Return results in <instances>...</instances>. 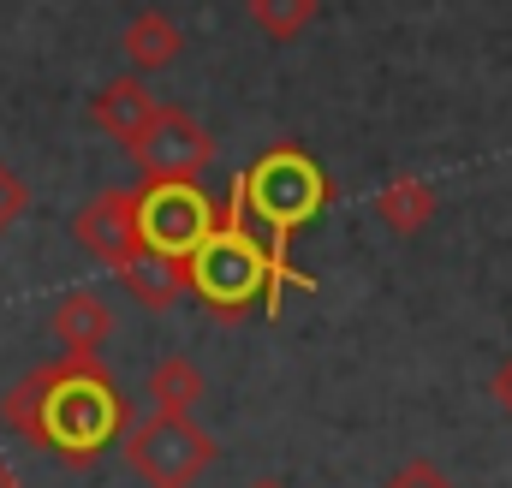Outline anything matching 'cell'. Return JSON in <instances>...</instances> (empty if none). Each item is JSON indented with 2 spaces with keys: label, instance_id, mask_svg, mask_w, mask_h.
<instances>
[{
  "label": "cell",
  "instance_id": "obj_6",
  "mask_svg": "<svg viewBox=\"0 0 512 488\" xmlns=\"http://www.w3.org/2000/svg\"><path fill=\"white\" fill-rule=\"evenodd\" d=\"M126 155L137 167V179H203L215 167V137H209V125L197 114L155 102L149 125L131 137Z\"/></svg>",
  "mask_w": 512,
  "mask_h": 488
},
{
  "label": "cell",
  "instance_id": "obj_2",
  "mask_svg": "<svg viewBox=\"0 0 512 488\" xmlns=\"http://www.w3.org/2000/svg\"><path fill=\"white\" fill-rule=\"evenodd\" d=\"M227 197L239 203V215L251 221L256 239L268 244L274 280H280V286H298V292H316V280L292 268V239H298L316 215H328V203H334L328 167H322L304 143H274V149H262L251 167L233 179Z\"/></svg>",
  "mask_w": 512,
  "mask_h": 488
},
{
  "label": "cell",
  "instance_id": "obj_14",
  "mask_svg": "<svg viewBox=\"0 0 512 488\" xmlns=\"http://www.w3.org/2000/svg\"><path fill=\"white\" fill-rule=\"evenodd\" d=\"M245 12L268 42H298L322 18V0H245Z\"/></svg>",
  "mask_w": 512,
  "mask_h": 488
},
{
  "label": "cell",
  "instance_id": "obj_19",
  "mask_svg": "<svg viewBox=\"0 0 512 488\" xmlns=\"http://www.w3.org/2000/svg\"><path fill=\"white\" fill-rule=\"evenodd\" d=\"M251 488H286V483H274V477H262V483H251Z\"/></svg>",
  "mask_w": 512,
  "mask_h": 488
},
{
  "label": "cell",
  "instance_id": "obj_9",
  "mask_svg": "<svg viewBox=\"0 0 512 488\" xmlns=\"http://www.w3.org/2000/svg\"><path fill=\"white\" fill-rule=\"evenodd\" d=\"M155 114V96H149V84L143 78H108L96 96H90V120L102 137H114L120 149H131V137L149 125Z\"/></svg>",
  "mask_w": 512,
  "mask_h": 488
},
{
  "label": "cell",
  "instance_id": "obj_8",
  "mask_svg": "<svg viewBox=\"0 0 512 488\" xmlns=\"http://www.w3.org/2000/svg\"><path fill=\"white\" fill-rule=\"evenodd\" d=\"M48 328H54V340H60L66 352L102 358V346H108V334H114V304H108L96 286H72V292L54 298Z\"/></svg>",
  "mask_w": 512,
  "mask_h": 488
},
{
  "label": "cell",
  "instance_id": "obj_12",
  "mask_svg": "<svg viewBox=\"0 0 512 488\" xmlns=\"http://www.w3.org/2000/svg\"><path fill=\"white\" fill-rule=\"evenodd\" d=\"M120 48H126V60L137 66V72H167V66L185 54V30H179V18H173V12L149 6V12H137V18L126 24Z\"/></svg>",
  "mask_w": 512,
  "mask_h": 488
},
{
  "label": "cell",
  "instance_id": "obj_3",
  "mask_svg": "<svg viewBox=\"0 0 512 488\" xmlns=\"http://www.w3.org/2000/svg\"><path fill=\"white\" fill-rule=\"evenodd\" d=\"M185 280H191V298H197L215 322H245L251 310L280 316V280H274L268 244L251 233V221L239 215L233 197L221 203L209 239L185 256Z\"/></svg>",
  "mask_w": 512,
  "mask_h": 488
},
{
  "label": "cell",
  "instance_id": "obj_17",
  "mask_svg": "<svg viewBox=\"0 0 512 488\" xmlns=\"http://www.w3.org/2000/svg\"><path fill=\"white\" fill-rule=\"evenodd\" d=\"M489 399H495V411L512 423V352L495 364V375H489Z\"/></svg>",
  "mask_w": 512,
  "mask_h": 488
},
{
  "label": "cell",
  "instance_id": "obj_5",
  "mask_svg": "<svg viewBox=\"0 0 512 488\" xmlns=\"http://www.w3.org/2000/svg\"><path fill=\"white\" fill-rule=\"evenodd\" d=\"M221 203L203 197L197 179H137V227H143V250H161L173 262H185L197 244L209 239Z\"/></svg>",
  "mask_w": 512,
  "mask_h": 488
},
{
  "label": "cell",
  "instance_id": "obj_4",
  "mask_svg": "<svg viewBox=\"0 0 512 488\" xmlns=\"http://www.w3.org/2000/svg\"><path fill=\"white\" fill-rule=\"evenodd\" d=\"M120 447L143 488H197L209 477V465L221 459L215 435L191 411H149L143 423H126Z\"/></svg>",
  "mask_w": 512,
  "mask_h": 488
},
{
  "label": "cell",
  "instance_id": "obj_15",
  "mask_svg": "<svg viewBox=\"0 0 512 488\" xmlns=\"http://www.w3.org/2000/svg\"><path fill=\"white\" fill-rule=\"evenodd\" d=\"M24 215H30V185H24V173H18L12 161H0V239H6Z\"/></svg>",
  "mask_w": 512,
  "mask_h": 488
},
{
  "label": "cell",
  "instance_id": "obj_18",
  "mask_svg": "<svg viewBox=\"0 0 512 488\" xmlns=\"http://www.w3.org/2000/svg\"><path fill=\"white\" fill-rule=\"evenodd\" d=\"M0 488H18V477H12V471H6V459H0Z\"/></svg>",
  "mask_w": 512,
  "mask_h": 488
},
{
  "label": "cell",
  "instance_id": "obj_10",
  "mask_svg": "<svg viewBox=\"0 0 512 488\" xmlns=\"http://www.w3.org/2000/svg\"><path fill=\"white\" fill-rule=\"evenodd\" d=\"M114 274H120V286H126L131 298H137L143 310H155V316H167V310L191 292L185 262H173V256H161V250H137L126 268H114Z\"/></svg>",
  "mask_w": 512,
  "mask_h": 488
},
{
  "label": "cell",
  "instance_id": "obj_11",
  "mask_svg": "<svg viewBox=\"0 0 512 488\" xmlns=\"http://www.w3.org/2000/svg\"><path fill=\"white\" fill-rule=\"evenodd\" d=\"M435 209H441V197H435V185L417 179V173H393L382 191H376V221H382L393 239L423 233V227L435 221Z\"/></svg>",
  "mask_w": 512,
  "mask_h": 488
},
{
  "label": "cell",
  "instance_id": "obj_7",
  "mask_svg": "<svg viewBox=\"0 0 512 488\" xmlns=\"http://www.w3.org/2000/svg\"><path fill=\"white\" fill-rule=\"evenodd\" d=\"M72 239L84 244L96 262L126 268L131 256L143 250V227H137V191H131V185L96 191V197L72 215Z\"/></svg>",
  "mask_w": 512,
  "mask_h": 488
},
{
  "label": "cell",
  "instance_id": "obj_16",
  "mask_svg": "<svg viewBox=\"0 0 512 488\" xmlns=\"http://www.w3.org/2000/svg\"><path fill=\"white\" fill-rule=\"evenodd\" d=\"M382 488H459V483H453L435 459H405V465H399Z\"/></svg>",
  "mask_w": 512,
  "mask_h": 488
},
{
  "label": "cell",
  "instance_id": "obj_13",
  "mask_svg": "<svg viewBox=\"0 0 512 488\" xmlns=\"http://www.w3.org/2000/svg\"><path fill=\"white\" fill-rule=\"evenodd\" d=\"M203 393H209V381H203V369L191 364L185 352H173V358H161V364L149 369V399H155V411H197Z\"/></svg>",
  "mask_w": 512,
  "mask_h": 488
},
{
  "label": "cell",
  "instance_id": "obj_1",
  "mask_svg": "<svg viewBox=\"0 0 512 488\" xmlns=\"http://www.w3.org/2000/svg\"><path fill=\"white\" fill-rule=\"evenodd\" d=\"M0 423L24 447L54 453L60 465L84 471L126 435L131 405L120 393V381L102 369V358L66 352V358L30 369L18 387L0 393Z\"/></svg>",
  "mask_w": 512,
  "mask_h": 488
}]
</instances>
